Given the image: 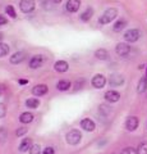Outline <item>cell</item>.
<instances>
[{
	"label": "cell",
	"mask_w": 147,
	"mask_h": 154,
	"mask_svg": "<svg viewBox=\"0 0 147 154\" xmlns=\"http://www.w3.org/2000/svg\"><path fill=\"white\" fill-rule=\"evenodd\" d=\"M115 53L119 57H127L131 53V46L127 44V42H119L115 46Z\"/></svg>",
	"instance_id": "5b68a950"
},
{
	"label": "cell",
	"mask_w": 147,
	"mask_h": 154,
	"mask_svg": "<svg viewBox=\"0 0 147 154\" xmlns=\"http://www.w3.org/2000/svg\"><path fill=\"white\" fill-rule=\"evenodd\" d=\"M4 93V86L3 85H0V95H1Z\"/></svg>",
	"instance_id": "e575fe53"
},
{
	"label": "cell",
	"mask_w": 147,
	"mask_h": 154,
	"mask_svg": "<svg viewBox=\"0 0 147 154\" xmlns=\"http://www.w3.org/2000/svg\"><path fill=\"white\" fill-rule=\"evenodd\" d=\"M138 125H140L138 118H137L136 116H131V117H128L127 121H125V128L128 131L132 132V131H136L137 127H138Z\"/></svg>",
	"instance_id": "52a82bcc"
},
{
	"label": "cell",
	"mask_w": 147,
	"mask_h": 154,
	"mask_svg": "<svg viewBox=\"0 0 147 154\" xmlns=\"http://www.w3.org/2000/svg\"><path fill=\"white\" fill-rule=\"evenodd\" d=\"M7 23H8V19L0 14V26H4V25H7Z\"/></svg>",
	"instance_id": "d6a6232c"
},
{
	"label": "cell",
	"mask_w": 147,
	"mask_h": 154,
	"mask_svg": "<svg viewBox=\"0 0 147 154\" xmlns=\"http://www.w3.org/2000/svg\"><path fill=\"white\" fill-rule=\"evenodd\" d=\"M91 84L95 89H102L106 84V77L104 75H95L91 81Z\"/></svg>",
	"instance_id": "8992f818"
},
{
	"label": "cell",
	"mask_w": 147,
	"mask_h": 154,
	"mask_svg": "<svg viewBox=\"0 0 147 154\" xmlns=\"http://www.w3.org/2000/svg\"><path fill=\"white\" fill-rule=\"evenodd\" d=\"M46 93H47V86L45 84H39L32 89V94H34L35 96H42Z\"/></svg>",
	"instance_id": "5bb4252c"
},
{
	"label": "cell",
	"mask_w": 147,
	"mask_h": 154,
	"mask_svg": "<svg viewBox=\"0 0 147 154\" xmlns=\"http://www.w3.org/2000/svg\"><path fill=\"white\" fill-rule=\"evenodd\" d=\"M54 68H55L56 72H59V73H64V72L68 71L69 64H68L65 60H58V62H55Z\"/></svg>",
	"instance_id": "9a60e30c"
},
{
	"label": "cell",
	"mask_w": 147,
	"mask_h": 154,
	"mask_svg": "<svg viewBox=\"0 0 147 154\" xmlns=\"http://www.w3.org/2000/svg\"><path fill=\"white\" fill-rule=\"evenodd\" d=\"M26 57H27L26 51H17V53H14L10 58H9V60H10L12 64H19L26 59Z\"/></svg>",
	"instance_id": "30bf717a"
},
{
	"label": "cell",
	"mask_w": 147,
	"mask_h": 154,
	"mask_svg": "<svg viewBox=\"0 0 147 154\" xmlns=\"http://www.w3.org/2000/svg\"><path fill=\"white\" fill-rule=\"evenodd\" d=\"M141 37V31L137 30V28H131V30H128L125 33H124V40L127 42H136L138 41Z\"/></svg>",
	"instance_id": "3957f363"
},
{
	"label": "cell",
	"mask_w": 147,
	"mask_h": 154,
	"mask_svg": "<svg viewBox=\"0 0 147 154\" xmlns=\"http://www.w3.org/2000/svg\"><path fill=\"white\" fill-rule=\"evenodd\" d=\"M92 16H93V9H92V8H87L86 11H84V12L79 16V19H81L82 22H88L90 19L92 18Z\"/></svg>",
	"instance_id": "2e32d148"
},
{
	"label": "cell",
	"mask_w": 147,
	"mask_h": 154,
	"mask_svg": "<svg viewBox=\"0 0 147 154\" xmlns=\"http://www.w3.org/2000/svg\"><path fill=\"white\" fill-rule=\"evenodd\" d=\"M81 140H82V134L78 130H72L67 134V143L70 145H78Z\"/></svg>",
	"instance_id": "7a4b0ae2"
},
{
	"label": "cell",
	"mask_w": 147,
	"mask_h": 154,
	"mask_svg": "<svg viewBox=\"0 0 147 154\" xmlns=\"http://www.w3.org/2000/svg\"><path fill=\"white\" fill-rule=\"evenodd\" d=\"M137 153L138 154H147V141L141 143L138 148H137Z\"/></svg>",
	"instance_id": "484cf974"
},
{
	"label": "cell",
	"mask_w": 147,
	"mask_h": 154,
	"mask_svg": "<svg viewBox=\"0 0 147 154\" xmlns=\"http://www.w3.org/2000/svg\"><path fill=\"white\" fill-rule=\"evenodd\" d=\"M81 7V0H68L65 4V8L69 13H75L78 12V9Z\"/></svg>",
	"instance_id": "7c38bea8"
},
{
	"label": "cell",
	"mask_w": 147,
	"mask_h": 154,
	"mask_svg": "<svg viewBox=\"0 0 147 154\" xmlns=\"http://www.w3.org/2000/svg\"><path fill=\"white\" fill-rule=\"evenodd\" d=\"M42 63H44V57L42 55H34L30 59V68L36 69V68H39V67H41Z\"/></svg>",
	"instance_id": "4fadbf2b"
},
{
	"label": "cell",
	"mask_w": 147,
	"mask_h": 154,
	"mask_svg": "<svg viewBox=\"0 0 147 154\" xmlns=\"http://www.w3.org/2000/svg\"><path fill=\"white\" fill-rule=\"evenodd\" d=\"M26 105L28 108L35 109V108H37L40 105V102H39V99H36V98H31V99H28L26 102Z\"/></svg>",
	"instance_id": "cb8c5ba5"
},
{
	"label": "cell",
	"mask_w": 147,
	"mask_h": 154,
	"mask_svg": "<svg viewBox=\"0 0 147 154\" xmlns=\"http://www.w3.org/2000/svg\"><path fill=\"white\" fill-rule=\"evenodd\" d=\"M95 57L100 60H106L109 58V53H107L106 49H97L96 51H95Z\"/></svg>",
	"instance_id": "7402d4cb"
},
{
	"label": "cell",
	"mask_w": 147,
	"mask_h": 154,
	"mask_svg": "<svg viewBox=\"0 0 147 154\" xmlns=\"http://www.w3.org/2000/svg\"><path fill=\"white\" fill-rule=\"evenodd\" d=\"M7 114V108H5V104L4 103H0V118H4Z\"/></svg>",
	"instance_id": "f546056e"
},
{
	"label": "cell",
	"mask_w": 147,
	"mask_h": 154,
	"mask_svg": "<svg viewBox=\"0 0 147 154\" xmlns=\"http://www.w3.org/2000/svg\"><path fill=\"white\" fill-rule=\"evenodd\" d=\"M30 154H41V146L39 144H34L30 148Z\"/></svg>",
	"instance_id": "4316f807"
},
{
	"label": "cell",
	"mask_w": 147,
	"mask_h": 154,
	"mask_svg": "<svg viewBox=\"0 0 147 154\" xmlns=\"http://www.w3.org/2000/svg\"><path fill=\"white\" fill-rule=\"evenodd\" d=\"M35 0H21L19 3V9L23 13H31L35 9Z\"/></svg>",
	"instance_id": "277c9868"
},
{
	"label": "cell",
	"mask_w": 147,
	"mask_h": 154,
	"mask_svg": "<svg viewBox=\"0 0 147 154\" xmlns=\"http://www.w3.org/2000/svg\"><path fill=\"white\" fill-rule=\"evenodd\" d=\"M42 154H55V152H54V149L51 148V146H47V148H45V149H44V152H42Z\"/></svg>",
	"instance_id": "1f68e13d"
},
{
	"label": "cell",
	"mask_w": 147,
	"mask_h": 154,
	"mask_svg": "<svg viewBox=\"0 0 147 154\" xmlns=\"http://www.w3.org/2000/svg\"><path fill=\"white\" fill-rule=\"evenodd\" d=\"M18 82H19L21 85H26V84H28V80H19Z\"/></svg>",
	"instance_id": "836d02e7"
},
{
	"label": "cell",
	"mask_w": 147,
	"mask_h": 154,
	"mask_svg": "<svg viewBox=\"0 0 147 154\" xmlns=\"http://www.w3.org/2000/svg\"><path fill=\"white\" fill-rule=\"evenodd\" d=\"M26 132H27V128L26 127H19V128L17 130L16 134H17V136H22V135H25Z\"/></svg>",
	"instance_id": "4dcf8cb0"
},
{
	"label": "cell",
	"mask_w": 147,
	"mask_h": 154,
	"mask_svg": "<svg viewBox=\"0 0 147 154\" xmlns=\"http://www.w3.org/2000/svg\"><path fill=\"white\" fill-rule=\"evenodd\" d=\"M98 112H100L102 116H109L111 113V108L107 107V105H105V104H101L100 107H98Z\"/></svg>",
	"instance_id": "d4e9b609"
},
{
	"label": "cell",
	"mask_w": 147,
	"mask_h": 154,
	"mask_svg": "<svg viewBox=\"0 0 147 154\" xmlns=\"http://www.w3.org/2000/svg\"><path fill=\"white\" fill-rule=\"evenodd\" d=\"M104 98H105V100L109 103H116V102H119V99H120V94L115 90H109L105 93Z\"/></svg>",
	"instance_id": "9c48e42d"
},
{
	"label": "cell",
	"mask_w": 147,
	"mask_h": 154,
	"mask_svg": "<svg viewBox=\"0 0 147 154\" xmlns=\"http://www.w3.org/2000/svg\"><path fill=\"white\" fill-rule=\"evenodd\" d=\"M9 50H10V48H9V45H8V44H4V42L0 41V58H3V57L8 55Z\"/></svg>",
	"instance_id": "603a6c76"
},
{
	"label": "cell",
	"mask_w": 147,
	"mask_h": 154,
	"mask_svg": "<svg viewBox=\"0 0 147 154\" xmlns=\"http://www.w3.org/2000/svg\"><path fill=\"white\" fill-rule=\"evenodd\" d=\"M81 127H82L84 131H88V132H92L95 128H96V125L92 119L90 118H83L82 121H81Z\"/></svg>",
	"instance_id": "8fae6325"
},
{
	"label": "cell",
	"mask_w": 147,
	"mask_h": 154,
	"mask_svg": "<svg viewBox=\"0 0 147 154\" xmlns=\"http://www.w3.org/2000/svg\"><path fill=\"white\" fill-rule=\"evenodd\" d=\"M120 154H138V153H137V149L132 148V146H128V148L123 149Z\"/></svg>",
	"instance_id": "f1b7e54d"
},
{
	"label": "cell",
	"mask_w": 147,
	"mask_h": 154,
	"mask_svg": "<svg viewBox=\"0 0 147 154\" xmlns=\"http://www.w3.org/2000/svg\"><path fill=\"white\" fill-rule=\"evenodd\" d=\"M31 146H32V140L30 137H26V139H23L22 143L19 144V150L21 152H27Z\"/></svg>",
	"instance_id": "d6986e66"
},
{
	"label": "cell",
	"mask_w": 147,
	"mask_h": 154,
	"mask_svg": "<svg viewBox=\"0 0 147 154\" xmlns=\"http://www.w3.org/2000/svg\"><path fill=\"white\" fill-rule=\"evenodd\" d=\"M19 121L21 123H31L32 121H34V114L30 113V112H25V113H22L19 116Z\"/></svg>",
	"instance_id": "ac0fdd59"
},
{
	"label": "cell",
	"mask_w": 147,
	"mask_h": 154,
	"mask_svg": "<svg viewBox=\"0 0 147 154\" xmlns=\"http://www.w3.org/2000/svg\"><path fill=\"white\" fill-rule=\"evenodd\" d=\"M70 86H72V84H70L68 80H61L56 84V89L60 91H67V90H69Z\"/></svg>",
	"instance_id": "ffe728a7"
},
{
	"label": "cell",
	"mask_w": 147,
	"mask_h": 154,
	"mask_svg": "<svg viewBox=\"0 0 147 154\" xmlns=\"http://www.w3.org/2000/svg\"><path fill=\"white\" fill-rule=\"evenodd\" d=\"M146 76H147V64H146Z\"/></svg>",
	"instance_id": "8d00e7d4"
},
{
	"label": "cell",
	"mask_w": 147,
	"mask_h": 154,
	"mask_svg": "<svg viewBox=\"0 0 147 154\" xmlns=\"http://www.w3.org/2000/svg\"><path fill=\"white\" fill-rule=\"evenodd\" d=\"M146 90H147V76H143L140 80V82H138V86H137V91H138L140 94H142V93H145Z\"/></svg>",
	"instance_id": "44dd1931"
},
{
	"label": "cell",
	"mask_w": 147,
	"mask_h": 154,
	"mask_svg": "<svg viewBox=\"0 0 147 154\" xmlns=\"http://www.w3.org/2000/svg\"><path fill=\"white\" fill-rule=\"evenodd\" d=\"M51 2H53V3H55V4H59V3H61V2H63V0H51Z\"/></svg>",
	"instance_id": "d590c367"
},
{
	"label": "cell",
	"mask_w": 147,
	"mask_h": 154,
	"mask_svg": "<svg viewBox=\"0 0 147 154\" xmlns=\"http://www.w3.org/2000/svg\"><path fill=\"white\" fill-rule=\"evenodd\" d=\"M116 17H118V11H116V9L115 8H109V9H106V11L102 13V16L98 18V23L102 25V26L107 25V23L113 22Z\"/></svg>",
	"instance_id": "6da1fadb"
},
{
	"label": "cell",
	"mask_w": 147,
	"mask_h": 154,
	"mask_svg": "<svg viewBox=\"0 0 147 154\" xmlns=\"http://www.w3.org/2000/svg\"><path fill=\"white\" fill-rule=\"evenodd\" d=\"M5 12H7L8 16H10L12 18H16V17H17V13H16V11H14L13 5H8V7L5 8Z\"/></svg>",
	"instance_id": "83f0119b"
},
{
	"label": "cell",
	"mask_w": 147,
	"mask_h": 154,
	"mask_svg": "<svg viewBox=\"0 0 147 154\" xmlns=\"http://www.w3.org/2000/svg\"><path fill=\"white\" fill-rule=\"evenodd\" d=\"M125 26H127V21H125V19H119V21H116L115 23H114L113 31L114 32H120V31L124 30Z\"/></svg>",
	"instance_id": "e0dca14e"
},
{
	"label": "cell",
	"mask_w": 147,
	"mask_h": 154,
	"mask_svg": "<svg viewBox=\"0 0 147 154\" xmlns=\"http://www.w3.org/2000/svg\"><path fill=\"white\" fill-rule=\"evenodd\" d=\"M109 84H110V86H113V88L122 86L124 84V77L119 73H113V75H110V77H109Z\"/></svg>",
	"instance_id": "ba28073f"
}]
</instances>
